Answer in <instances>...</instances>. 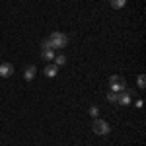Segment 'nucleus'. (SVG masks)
Segmentation results:
<instances>
[{"mask_svg":"<svg viewBox=\"0 0 146 146\" xmlns=\"http://www.w3.org/2000/svg\"><path fill=\"white\" fill-rule=\"evenodd\" d=\"M49 41H51V47L53 49H64L68 45V35L60 33V31H55V33H51Z\"/></svg>","mask_w":146,"mask_h":146,"instance_id":"1","label":"nucleus"},{"mask_svg":"<svg viewBox=\"0 0 146 146\" xmlns=\"http://www.w3.org/2000/svg\"><path fill=\"white\" fill-rule=\"evenodd\" d=\"M127 90V82H125L123 76H119V74H113L111 78H109V92H115V94H119V92Z\"/></svg>","mask_w":146,"mask_h":146,"instance_id":"2","label":"nucleus"},{"mask_svg":"<svg viewBox=\"0 0 146 146\" xmlns=\"http://www.w3.org/2000/svg\"><path fill=\"white\" fill-rule=\"evenodd\" d=\"M109 131H111V127H109L107 121H103V119H100V117L94 119V133H96L98 136H107Z\"/></svg>","mask_w":146,"mask_h":146,"instance_id":"3","label":"nucleus"},{"mask_svg":"<svg viewBox=\"0 0 146 146\" xmlns=\"http://www.w3.org/2000/svg\"><path fill=\"white\" fill-rule=\"evenodd\" d=\"M117 103L119 105H131V92L129 90H123L117 94Z\"/></svg>","mask_w":146,"mask_h":146,"instance_id":"4","label":"nucleus"},{"mask_svg":"<svg viewBox=\"0 0 146 146\" xmlns=\"http://www.w3.org/2000/svg\"><path fill=\"white\" fill-rule=\"evenodd\" d=\"M12 74H14V66H12L10 62H2L0 64V76L2 78H10Z\"/></svg>","mask_w":146,"mask_h":146,"instance_id":"5","label":"nucleus"},{"mask_svg":"<svg viewBox=\"0 0 146 146\" xmlns=\"http://www.w3.org/2000/svg\"><path fill=\"white\" fill-rule=\"evenodd\" d=\"M35 72H37V66H35V64H29V66L23 70V78L27 80V82H31V80L35 78Z\"/></svg>","mask_w":146,"mask_h":146,"instance_id":"6","label":"nucleus"},{"mask_svg":"<svg viewBox=\"0 0 146 146\" xmlns=\"http://www.w3.org/2000/svg\"><path fill=\"white\" fill-rule=\"evenodd\" d=\"M43 72H45L47 78H55L56 74H58V66H56V64H49V66H45Z\"/></svg>","mask_w":146,"mask_h":146,"instance_id":"7","label":"nucleus"},{"mask_svg":"<svg viewBox=\"0 0 146 146\" xmlns=\"http://www.w3.org/2000/svg\"><path fill=\"white\" fill-rule=\"evenodd\" d=\"M55 49H47V51H41V58H45V60H53L55 58Z\"/></svg>","mask_w":146,"mask_h":146,"instance_id":"8","label":"nucleus"},{"mask_svg":"<svg viewBox=\"0 0 146 146\" xmlns=\"http://www.w3.org/2000/svg\"><path fill=\"white\" fill-rule=\"evenodd\" d=\"M109 4H111V8H115V10H121L125 4H127V0H109Z\"/></svg>","mask_w":146,"mask_h":146,"instance_id":"9","label":"nucleus"},{"mask_svg":"<svg viewBox=\"0 0 146 146\" xmlns=\"http://www.w3.org/2000/svg\"><path fill=\"white\" fill-rule=\"evenodd\" d=\"M55 64L56 66H64V64H66V56L64 55H55Z\"/></svg>","mask_w":146,"mask_h":146,"instance_id":"10","label":"nucleus"},{"mask_svg":"<svg viewBox=\"0 0 146 146\" xmlns=\"http://www.w3.org/2000/svg\"><path fill=\"white\" fill-rule=\"evenodd\" d=\"M136 84H138V90H144V88H146V78H144V74H140V76H138Z\"/></svg>","mask_w":146,"mask_h":146,"instance_id":"11","label":"nucleus"},{"mask_svg":"<svg viewBox=\"0 0 146 146\" xmlns=\"http://www.w3.org/2000/svg\"><path fill=\"white\" fill-rule=\"evenodd\" d=\"M90 115L96 119V117L100 115V107H98V105H92V107H90Z\"/></svg>","mask_w":146,"mask_h":146,"instance_id":"12","label":"nucleus"},{"mask_svg":"<svg viewBox=\"0 0 146 146\" xmlns=\"http://www.w3.org/2000/svg\"><path fill=\"white\" fill-rule=\"evenodd\" d=\"M47 49H53V47H51V41H49V39H43V41H41V51H47Z\"/></svg>","mask_w":146,"mask_h":146,"instance_id":"13","label":"nucleus"},{"mask_svg":"<svg viewBox=\"0 0 146 146\" xmlns=\"http://www.w3.org/2000/svg\"><path fill=\"white\" fill-rule=\"evenodd\" d=\"M107 101L117 103V94H115V92H107Z\"/></svg>","mask_w":146,"mask_h":146,"instance_id":"14","label":"nucleus"},{"mask_svg":"<svg viewBox=\"0 0 146 146\" xmlns=\"http://www.w3.org/2000/svg\"><path fill=\"white\" fill-rule=\"evenodd\" d=\"M135 107H138V109H140V107H142V100H136L135 101Z\"/></svg>","mask_w":146,"mask_h":146,"instance_id":"15","label":"nucleus"}]
</instances>
